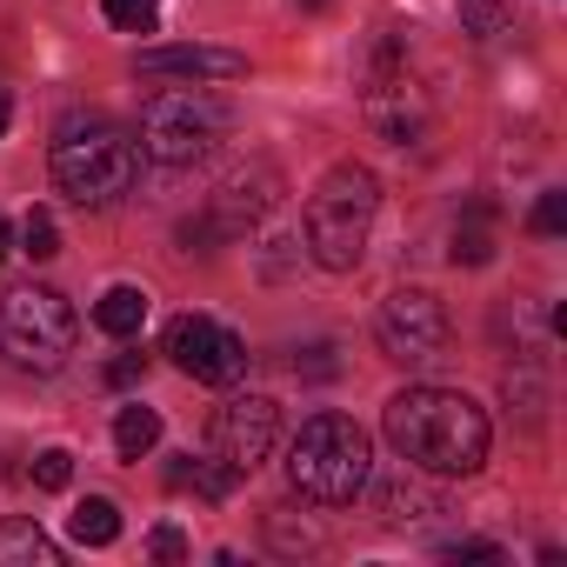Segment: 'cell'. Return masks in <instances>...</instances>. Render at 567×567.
Wrapping results in <instances>:
<instances>
[{
    "instance_id": "cell-2",
    "label": "cell",
    "mask_w": 567,
    "mask_h": 567,
    "mask_svg": "<svg viewBox=\"0 0 567 567\" xmlns=\"http://www.w3.org/2000/svg\"><path fill=\"white\" fill-rule=\"evenodd\" d=\"M374 214H381V181H374V167H361V161L328 167V174L315 181V194H308V254H315L328 274H354L361 254H368Z\"/></svg>"
},
{
    "instance_id": "cell-12",
    "label": "cell",
    "mask_w": 567,
    "mask_h": 567,
    "mask_svg": "<svg viewBox=\"0 0 567 567\" xmlns=\"http://www.w3.org/2000/svg\"><path fill=\"white\" fill-rule=\"evenodd\" d=\"M0 567H61V547L34 520H0Z\"/></svg>"
},
{
    "instance_id": "cell-8",
    "label": "cell",
    "mask_w": 567,
    "mask_h": 567,
    "mask_svg": "<svg viewBox=\"0 0 567 567\" xmlns=\"http://www.w3.org/2000/svg\"><path fill=\"white\" fill-rule=\"evenodd\" d=\"M167 361H174L187 381L234 388V381L247 374V341L227 334V328L207 321V315H181V321H167Z\"/></svg>"
},
{
    "instance_id": "cell-1",
    "label": "cell",
    "mask_w": 567,
    "mask_h": 567,
    "mask_svg": "<svg viewBox=\"0 0 567 567\" xmlns=\"http://www.w3.org/2000/svg\"><path fill=\"white\" fill-rule=\"evenodd\" d=\"M388 441L414 474L454 481V474H481L494 427L461 388H408L388 401Z\"/></svg>"
},
{
    "instance_id": "cell-14",
    "label": "cell",
    "mask_w": 567,
    "mask_h": 567,
    "mask_svg": "<svg viewBox=\"0 0 567 567\" xmlns=\"http://www.w3.org/2000/svg\"><path fill=\"white\" fill-rule=\"evenodd\" d=\"M167 481H174L181 494H200V501H227V494L240 487V474H234L227 461H194V454H181V461L167 467Z\"/></svg>"
},
{
    "instance_id": "cell-6",
    "label": "cell",
    "mask_w": 567,
    "mask_h": 567,
    "mask_svg": "<svg viewBox=\"0 0 567 567\" xmlns=\"http://www.w3.org/2000/svg\"><path fill=\"white\" fill-rule=\"evenodd\" d=\"M227 134V107L200 87H167L141 107V154L161 167H194L220 147Z\"/></svg>"
},
{
    "instance_id": "cell-20",
    "label": "cell",
    "mask_w": 567,
    "mask_h": 567,
    "mask_svg": "<svg viewBox=\"0 0 567 567\" xmlns=\"http://www.w3.org/2000/svg\"><path fill=\"white\" fill-rule=\"evenodd\" d=\"M381 507H388L394 520H421V514H434V494H421V487H408V481H388V487H381Z\"/></svg>"
},
{
    "instance_id": "cell-7",
    "label": "cell",
    "mask_w": 567,
    "mask_h": 567,
    "mask_svg": "<svg viewBox=\"0 0 567 567\" xmlns=\"http://www.w3.org/2000/svg\"><path fill=\"white\" fill-rule=\"evenodd\" d=\"M374 341H381V354L394 368H427V361L447 354V308L434 295H421V288H401V295L381 301Z\"/></svg>"
},
{
    "instance_id": "cell-25",
    "label": "cell",
    "mask_w": 567,
    "mask_h": 567,
    "mask_svg": "<svg viewBox=\"0 0 567 567\" xmlns=\"http://www.w3.org/2000/svg\"><path fill=\"white\" fill-rule=\"evenodd\" d=\"M447 560H501V547H494V540H454Z\"/></svg>"
},
{
    "instance_id": "cell-26",
    "label": "cell",
    "mask_w": 567,
    "mask_h": 567,
    "mask_svg": "<svg viewBox=\"0 0 567 567\" xmlns=\"http://www.w3.org/2000/svg\"><path fill=\"white\" fill-rule=\"evenodd\" d=\"M8 121H14V101H8V94H0V134H8Z\"/></svg>"
},
{
    "instance_id": "cell-3",
    "label": "cell",
    "mask_w": 567,
    "mask_h": 567,
    "mask_svg": "<svg viewBox=\"0 0 567 567\" xmlns=\"http://www.w3.org/2000/svg\"><path fill=\"white\" fill-rule=\"evenodd\" d=\"M134 174H141V154H134V141L114 121H101V114L61 121V134H54V181H61L68 200L107 207V200H121L134 187Z\"/></svg>"
},
{
    "instance_id": "cell-17",
    "label": "cell",
    "mask_w": 567,
    "mask_h": 567,
    "mask_svg": "<svg viewBox=\"0 0 567 567\" xmlns=\"http://www.w3.org/2000/svg\"><path fill=\"white\" fill-rule=\"evenodd\" d=\"M454 8H461V28L474 41H487V34H501L514 21V0H454Z\"/></svg>"
},
{
    "instance_id": "cell-15",
    "label": "cell",
    "mask_w": 567,
    "mask_h": 567,
    "mask_svg": "<svg viewBox=\"0 0 567 567\" xmlns=\"http://www.w3.org/2000/svg\"><path fill=\"white\" fill-rule=\"evenodd\" d=\"M68 534H74L81 547H114V540H121V507L101 501V494H87V501L68 514Z\"/></svg>"
},
{
    "instance_id": "cell-16",
    "label": "cell",
    "mask_w": 567,
    "mask_h": 567,
    "mask_svg": "<svg viewBox=\"0 0 567 567\" xmlns=\"http://www.w3.org/2000/svg\"><path fill=\"white\" fill-rule=\"evenodd\" d=\"M154 441H161V414H154V408H141V401H127V408L114 414V447H121V461L154 454Z\"/></svg>"
},
{
    "instance_id": "cell-24",
    "label": "cell",
    "mask_w": 567,
    "mask_h": 567,
    "mask_svg": "<svg viewBox=\"0 0 567 567\" xmlns=\"http://www.w3.org/2000/svg\"><path fill=\"white\" fill-rule=\"evenodd\" d=\"M141 374H147V354H114L107 361V388H134Z\"/></svg>"
},
{
    "instance_id": "cell-21",
    "label": "cell",
    "mask_w": 567,
    "mask_h": 567,
    "mask_svg": "<svg viewBox=\"0 0 567 567\" xmlns=\"http://www.w3.org/2000/svg\"><path fill=\"white\" fill-rule=\"evenodd\" d=\"M68 481H74V454H68V447H48V454H34V487L61 494Z\"/></svg>"
},
{
    "instance_id": "cell-5",
    "label": "cell",
    "mask_w": 567,
    "mask_h": 567,
    "mask_svg": "<svg viewBox=\"0 0 567 567\" xmlns=\"http://www.w3.org/2000/svg\"><path fill=\"white\" fill-rule=\"evenodd\" d=\"M74 341H81V321H74L68 295L28 280V288H14L8 301H0V354H8L14 368L54 374V368H68Z\"/></svg>"
},
{
    "instance_id": "cell-27",
    "label": "cell",
    "mask_w": 567,
    "mask_h": 567,
    "mask_svg": "<svg viewBox=\"0 0 567 567\" xmlns=\"http://www.w3.org/2000/svg\"><path fill=\"white\" fill-rule=\"evenodd\" d=\"M14 254V234H8V220H0V260H8Z\"/></svg>"
},
{
    "instance_id": "cell-28",
    "label": "cell",
    "mask_w": 567,
    "mask_h": 567,
    "mask_svg": "<svg viewBox=\"0 0 567 567\" xmlns=\"http://www.w3.org/2000/svg\"><path fill=\"white\" fill-rule=\"evenodd\" d=\"M295 8H308V14H321V8H328V0H295Z\"/></svg>"
},
{
    "instance_id": "cell-9",
    "label": "cell",
    "mask_w": 567,
    "mask_h": 567,
    "mask_svg": "<svg viewBox=\"0 0 567 567\" xmlns=\"http://www.w3.org/2000/svg\"><path fill=\"white\" fill-rule=\"evenodd\" d=\"M280 441V408L267 394H234L214 414V461H227L234 474H254Z\"/></svg>"
},
{
    "instance_id": "cell-11",
    "label": "cell",
    "mask_w": 567,
    "mask_h": 567,
    "mask_svg": "<svg viewBox=\"0 0 567 567\" xmlns=\"http://www.w3.org/2000/svg\"><path fill=\"white\" fill-rule=\"evenodd\" d=\"M494 200H467V214H461V227H454V247H447V260L454 267H487L494 260Z\"/></svg>"
},
{
    "instance_id": "cell-4",
    "label": "cell",
    "mask_w": 567,
    "mask_h": 567,
    "mask_svg": "<svg viewBox=\"0 0 567 567\" xmlns=\"http://www.w3.org/2000/svg\"><path fill=\"white\" fill-rule=\"evenodd\" d=\"M374 474V454H368V434L348 421V414H315L301 421L295 447H288V481L295 494L321 501V507H348Z\"/></svg>"
},
{
    "instance_id": "cell-19",
    "label": "cell",
    "mask_w": 567,
    "mask_h": 567,
    "mask_svg": "<svg viewBox=\"0 0 567 567\" xmlns=\"http://www.w3.org/2000/svg\"><path fill=\"white\" fill-rule=\"evenodd\" d=\"M21 254H28V260H54V254H61V227H54V214L34 207V214L21 220Z\"/></svg>"
},
{
    "instance_id": "cell-22",
    "label": "cell",
    "mask_w": 567,
    "mask_h": 567,
    "mask_svg": "<svg viewBox=\"0 0 567 567\" xmlns=\"http://www.w3.org/2000/svg\"><path fill=\"white\" fill-rule=\"evenodd\" d=\"M527 227H534V234H560V227H567V194H560V187H547V194L534 200Z\"/></svg>"
},
{
    "instance_id": "cell-10",
    "label": "cell",
    "mask_w": 567,
    "mask_h": 567,
    "mask_svg": "<svg viewBox=\"0 0 567 567\" xmlns=\"http://www.w3.org/2000/svg\"><path fill=\"white\" fill-rule=\"evenodd\" d=\"M141 74H181V81H240L247 54L234 48H147Z\"/></svg>"
},
{
    "instance_id": "cell-13",
    "label": "cell",
    "mask_w": 567,
    "mask_h": 567,
    "mask_svg": "<svg viewBox=\"0 0 567 567\" xmlns=\"http://www.w3.org/2000/svg\"><path fill=\"white\" fill-rule=\"evenodd\" d=\"M94 328L114 334V341H134V334L147 328V295H141V288H107V295L94 301Z\"/></svg>"
},
{
    "instance_id": "cell-18",
    "label": "cell",
    "mask_w": 567,
    "mask_h": 567,
    "mask_svg": "<svg viewBox=\"0 0 567 567\" xmlns=\"http://www.w3.org/2000/svg\"><path fill=\"white\" fill-rule=\"evenodd\" d=\"M101 14H107V28H121V34H154L161 0H101Z\"/></svg>"
},
{
    "instance_id": "cell-23",
    "label": "cell",
    "mask_w": 567,
    "mask_h": 567,
    "mask_svg": "<svg viewBox=\"0 0 567 567\" xmlns=\"http://www.w3.org/2000/svg\"><path fill=\"white\" fill-rule=\"evenodd\" d=\"M147 554H154V560H187V534H181V527H154V534H147Z\"/></svg>"
}]
</instances>
